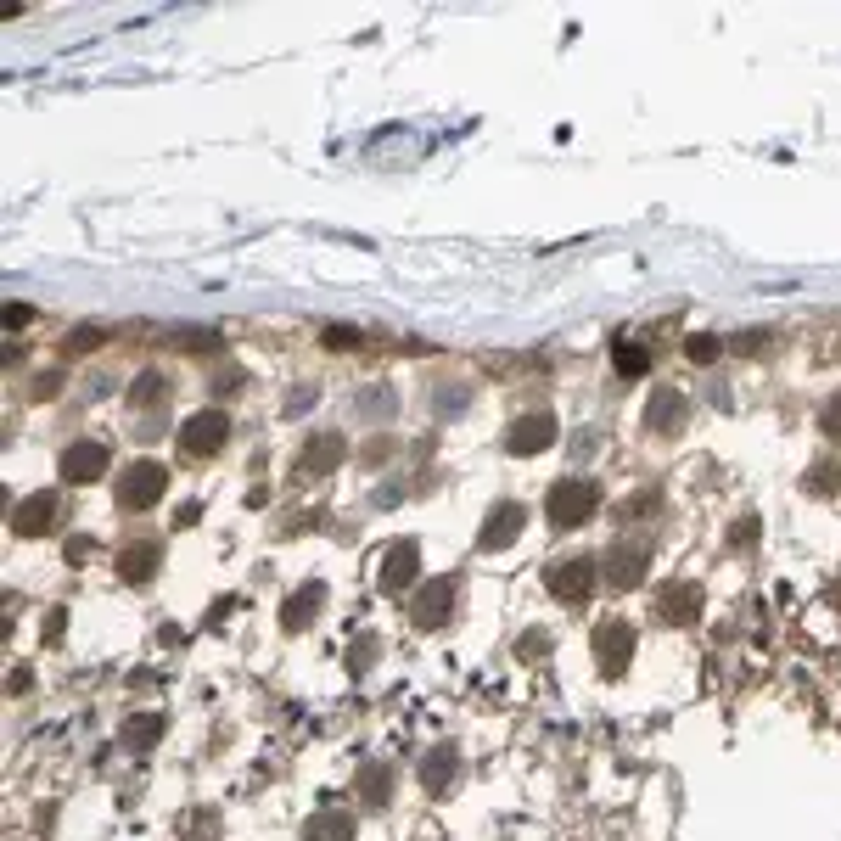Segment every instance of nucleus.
I'll use <instances>...</instances> for the list:
<instances>
[{
  "instance_id": "cd10ccee",
  "label": "nucleus",
  "mask_w": 841,
  "mask_h": 841,
  "mask_svg": "<svg viewBox=\"0 0 841 841\" xmlns=\"http://www.w3.org/2000/svg\"><path fill=\"white\" fill-rule=\"evenodd\" d=\"M320 343H326L331 354H343V348L359 343V331H354V326H326V331H320Z\"/></svg>"
},
{
  "instance_id": "6e6552de",
  "label": "nucleus",
  "mask_w": 841,
  "mask_h": 841,
  "mask_svg": "<svg viewBox=\"0 0 841 841\" xmlns=\"http://www.w3.org/2000/svg\"><path fill=\"white\" fill-rule=\"evenodd\" d=\"M556 415L550 410H533V415H522V421H511V432H505V449L511 455H544L550 443H556Z\"/></svg>"
},
{
  "instance_id": "aec40b11",
  "label": "nucleus",
  "mask_w": 841,
  "mask_h": 841,
  "mask_svg": "<svg viewBox=\"0 0 841 841\" xmlns=\"http://www.w3.org/2000/svg\"><path fill=\"white\" fill-rule=\"evenodd\" d=\"M393 780H399V774H393V763H365V769H359V797L382 808V802L393 797Z\"/></svg>"
},
{
  "instance_id": "6ab92c4d",
  "label": "nucleus",
  "mask_w": 841,
  "mask_h": 841,
  "mask_svg": "<svg viewBox=\"0 0 841 841\" xmlns=\"http://www.w3.org/2000/svg\"><path fill=\"white\" fill-rule=\"evenodd\" d=\"M455 774H460V757L449 752V746H438V752L421 757V785H427V791H443V785H455Z\"/></svg>"
},
{
  "instance_id": "ddd939ff",
  "label": "nucleus",
  "mask_w": 841,
  "mask_h": 841,
  "mask_svg": "<svg viewBox=\"0 0 841 841\" xmlns=\"http://www.w3.org/2000/svg\"><path fill=\"white\" fill-rule=\"evenodd\" d=\"M415 572H421V550H415L410 539H399V544L382 556V589H387V595H393V589H410Z\"/></svg>"
},
{
  "instance_id": "1a4fd4ad",
  "label": "nucleus",
  "mask_w": 841,
  "mask_h": 841,
  "mask_svg": "<svg viewBox=\"0 0 841 841\" xmlns=\"http://www.w3.org/2000/svg\"><path fill=\"white\" fill-rule=\"evenodd\" d=\"M348 460V438L343 432H314L298 455V477H331Z\"/></svg>"
},
{
  "instance_id": "7c9ffc66",
  "label": "nucleus",
  "mask_w": 841,
  "mask_h": 841,
  "mask_svg": "<svg viewBox=\"0 0 841 841\" xmlns=\"http://www.w3.org/2000/svg\"><path fill=\"white\" fill-rule=\"evenodd\" d=\"M96 343H101V331L85 326V331H68V343L62 348H68V354H85V348H96Z\"/></svg>"
},
{
  "instance_id": "72a5a7b5",
  "label": "nucleus",
  "mask_w": 841,
  "mask_h": 841,
  "mask_svg": "<svg viewBox=\"0 0 841 841\" xmlns=\"http://www.w3.org/2000/svg\"><path fill=\"white\" fill-rule=\"evenodd\" d=\"M371 656H376V640L365 634V640L354 645V656H348V662H354V673H365V668H371Z\"/></svg>"
},
{
  "instance_id": "dca6fc26",
  "label": "nucleus",
  "mask_w": 841,
  "mask_h": 841,
  "mask_svg": "<svg viewBox=\"0 0 841 841\" xmlns=\"http://www.w3.org/2000/svg\"><path fill=\"white\" fill-rule=\"evenodd\" d=\"M701 612V589L696 584H673L656 595V617H668V623H696Z\"/></svg>"
},
{
  "instance_id": "b1692460",
  "label": "nucleus",
  "mask_w": 841,
  "mask_h": 841,
  "mask_svg": "<svg viewBox=\"0 0 841 841\" xmlns=\"http://www.w3.org/2000/svg\"><path fill=\"white\" fill-rule=\"evenodd\" d=\"M354 404H359V415H371V421H387V415L399 410V393H393V387H365Z\"/></svg>"
},
{
  "instance_id": "f704fd0d",
  "label": "nucleus",
  "mask_w": 841,
  "mask_h": 841,
  "mask_svg": "<svg viewBox=\"0 0 841 841\" xmlns=\"http://www.w3.org/2000/svg\"><path fill=\"white\" fill-rule=\"evenodd\" d=\"M314 404V387H292V399H286V415H303Z\"/></svg>"
},
{
  "instance_id": "a211bd4d",
  "label": "nucleus",
  "mask_w": 841,
  "mask_h": 841,
  "mask_svg": "<svg viewBox=\"0 0 841 841\" xmlns=\"http://www.w3.org/2000/svg\"><path fill=\"white\" fill-rule=\"evenodd\" d=\"M303 836L309 841H354V819H348L343 808H326V813H314L309 825H303Z\"/></svg>"
},
{
  "instance_id": "f8f14e48",
  "label": "nucleus",
  "mask_w": 841,
  "mask_h": 841,
  "mask_svg": "<svg viewBox=\"0 0 841 841\" xmlns=\"http://www.w3.org/2000/svg\"><path fill=\"white\" fill-rule=\"evenodd\" d=\"M107 443H96V438H85V443H73L68 455H62V483H101V471H107Z\"/></svg>"
},
{
  "instance_id": "a878e982",
  "label": "nucleus",
  "mask_w": 841,
  "mask_h": 841,
  "mask_svg": "<svg viewBox=\"0 0 841 841\" xmlns=\"http://www.w3.org/2000/svg\"><path fill=\"white\" fill-rule=\"evenodd\" d=\"M466 404H471L466 387H438V393H432V415H460Z\"/></svg>"
},
{
  "instance_id": "f3484780",
  "label": "nucleus",
  "mask_w": 841,
  "mask_h": 841,
  "mask_svg": "<svg viewBox=\"0 0 841 841\" xmlns=\"http://www.w3.org/2000/svg\"><path fill=\"white\" fill-rule=\"evenodd\" d=\"M320 600H326V589L320 584H309V589H298V595L281 606V628L286 634H298V628H309L314 623V612H320Z\"/></svg>"
},
{
  "instance_id": "c9c22d12",
  "label": "nucleus",
  "mask_w": 841,
  "mask_h": 841,
  "mask_svg": "<svg viewBox=\"0 0 841 841\" xmlns=\"http://www.w3.org/2000/svg\"><path fill=\"white\" fill-rule=\"evenodd\" d=\"M208 387H214V393H230V387H242V371H236V365H225V371H219Z\"/></svg>"
},
{
  "instance_id": "412c9836",
  "label": "nucleus",
  "mask_w": 841,
  "mask_h": 841,
  "mask_svg": "<svg viewBox=\"0 0 841 841\" xmlns=\"http://www.w3.org/2000/svg\"><path fill=\"white\" fill-rule=\"evenodd\" d=\"M163 399H169V376L163 371H141L129 382V404H135V410H152V404H163Z\"/></svg>"
},
{
  "instance_id": "9b49d317",
  "label": "nucleus",
  "mask_w": 841,
  "mask_h": 841,
  "mask_svg": "<svg viewBox=\"0 0 841 841\" xmlns=\"http://www.w3.org/2000/svg\"><path fill=\"white\" fill-rule=\"evenodd\" d=\"M522 528H528V505L505 499V505H494V511L483 516L477 544H483V550H505V544H516V533H522Z\"/></svg>"
},
{
  "instance_id": "5701e85b",
  "label": "nucleus",
  "mask_w": 841,
  "mask_h": 841,
  "mask_svg": "<svg viewBox=\"0 0 841 841\" xmlns=\"http://www.w3.org/2000/svg\"><path fill=\"white\" fill-rule=\"evenodd\" d=\"M163 735V713H141L124 724V746L129 752H152V741Z\"/></svg>"
},
{
  "instance_id": "c85d7f7f",
  "label": "nucleus",
  "mask_w": 841,
  "mask_h": 841,
  "mask_svg": "<svg viewBox=\"0 0 841 841\" xmlns=\"http://www.w3.org/2000/svg\"><path fill=\"white\" fill-rule=\"evenodd\" d=\"M29 393H34V399H57V393H62V371H40L29 382Z\"/></svg>"
},
{
  "instance_id": "2f4dec72",
  "label": "nucleus",
  "mask_w": 841,
  "mask_h": 841,
  "mask_svg": "<svg viewBox=\"0 0 841 841\" xmlns=\"http://www.w3.org/2000/svg\"><path fill=\"white\" fill-rule=\"evenodd\" d=\"M729 544H735V550L757 544V516H741V522H735V533H729Z\"/></svg>"
},
{
  "instance_id": "4468645a",
  "label": "nucleus",
  "mask_w": 841,
  "mask_h": 841,
  "mask_svg": "<svg viewBox=\"0 0 841 841\" xmlns=\"http://www.w3.org/2000/svg\"><path fill=\"white\" fill-rule=\"evenodd\" d=\"M163 567V544L157 539H141V544H129L124 556H118V572H124L129 584H152V572Z\"/></svg>"
},
{
  "instance_id": "39448f33",
  "label": "nucleus",
  "mask_w": 841,
  "mask_h": 841,
  "mask_svg": "<svg viewBox=\"0 0 841 841\" xmlns=\"http://www.w3.org/2000/svg\"><path fill=\"white\" fill-rule=\"evenodd\" d=\"M57 516H62V494H51V488H45V494H29L12 511V533L17 539H45V533L57 528Z\"/></svg>"
},
{
  "instance_id": "2eb2a0df",
  "label": "nucleus",
  "mask_w": 841,
  "mask_h": 841,
  "mask_svg": "<svg viewBox=\"0 0 841 841\" xmlns=\"http://www.w3.org/2000/svg\"><path fill=\"white\" fill-rule=\"evenodd\" d=\"M645 427L651 432H679L685 427V393H679V387H662V393L645 404Z\"/></svg>"
},
{
  "instance_id": "7ed1b4c3",
  "label": "nucleus",
  "mask_w": 841,
  "mask_h": 841,
  "mask_svg": "<svg viewBox=\"0 0 841 841\" xmlns=\"http://www.w3.org/2000/svg\"><path fill=\"white\" fill-rule=\"evenodd\" d=\"M163 494H169V466H157V460L124 466V483H118V505L124 511H152Z\"/></svg>"
},
{
  "instance_id": "20e7f679",
  "label": "nucleus",
  "mask_w": 841,
  "mask_h": 841,
  "mask_svg": "<svg viewBox=\"0 0 841 841\" xmlns=\"http://www.w3.org/2000/svg\"><path fill=\"white\" fill-rule=\"evenodd\" d=\"M544 584H550V595H556V600H567V606H584V600L595 595V561H589V556L550 561Z\"/></svg>"
},
{
  "instance_id": "393cba45",
  "label": "nucleus",
  "mask_w": 841,
  "mask_h": 841,
  "mask_svg": "<svg viewBox=\"0 0 841 841\" xmlns=\"http://www.w3.org/2000/svg\"><path fill=\"white\" fill-rule=\"evenodd\" d=\"M612 365H617V376H645V371H651V354L634 348V343H617L612 348Z\"/></svg>"
},
{
  "instance_id": "bb28decb",
  "label": "nucleus",
  "mask_w": 841,
  "mask_h": 841,
  "mask_svg": "<svg viewBox=\"0 0 841 841\" xmlns=\"http://www.w3.org/2000/svg\"><path fill=\"white\" fill-rule=\"evenodd\" d=\"M685 354L696 359V365H713V359L724 354V343H718V337H701V331H696V337L685 343Z\"/></svg>"
},
{
  "instance_id": "0eeeda50",
  "label": "nucleus",
  "mask_w": 841,
  "mask_h": 841,
  "mask_svg": "<svg viewBox=\"0 0 841 841\" xmlns=\"http://www.w3.org/2000/svg\"><path fill=\"white\" fill-rule=\"evenodd\" d=\"M230 438V421L225 410H197L186 415V427H180V443H186V455H219Z\"/></svg>"
},
{
  "instance_id": "c756f323",
  "label": "nucleus",
  "mask_w": 841,
  "mask_h": 841,
  "mask_svg": "<svg viewBox=\"0 0 841 841\" xmlns=\"http://www.w3.org/2000/svg\"><path fill=\"white\" fill-rule=\"evenodd\" d=\"M819 427H825V438H841V393L819 410Z\"/></svg>"
},
{
  "instance_id": "4be33fe9",
  "label": "nucleus",
  "mask_w": 841,
  "mask_h": 841,
  "mask_svg": "<svg viewBox=\"0 0 841 841\" xmlns=\"http://www.w3.org/2000/svg\"><path fill=\"white\" fill-rule=\"evenodd\" d=\"M645 516H662V488H640V494H628L623 505H617V522H623V528H634Z\"/></svg>"
},
{
  "instance_id": "f03ea898",
  "label": "nucleus",
  "mask_w": 841,
  "mask_h": 841,
  "mask_svg": "<svg viewBox=\"0 0 841 841\" xmlns=\"http://www.w3.org/2000/svg\"><path fill=\"white\" fill-rule=\"evenodd\" d=\"M595 505H600V488L589 477H561L550 488V499H544V516H550V528H584L595 516Z\"/></svg>"
},
{
  "instance_id": "f257e3e1",
  "label": "nucleus",
  "mask_w": 841,
  "mask_h": 841,
  "mask_svg": "<svg viewBox=\"0 0 841 841\" xmlns=\"http://www.w3.org/2000/svg\"><path fill=\"white\" fill-rule=\"evenodd\" d=\"M651 556H656V544L645 539V533H623V539H612V550H606V584L612 589H640L645 584V572H651Z\"/></svg>"
},
{
  "instance_id": "e433bc0d",
  "label": "nucleus",
  "mask_w": 841,
  "mask_h": 841,
  "mask_svg": "<svg viewBox=\"0 0 841 841\" xmlns=\"http://www.w3.org/2000/svg\"><path fill=\"white\" fill-rule=\"evenodd\" d=\"M830 477H836V466H819V471L808 477V488H813V494H830V488H836Z\"/></svg>"
},
{
  "instance_id": "423d86ee",
  "label": "nucleus",
  "mask_w": 841,
  "mask_h": 841,
  "mask_svg": "<svg viewBox=\"0 0 841 841\" xmlns=\"http://www.w3.org/2000/svg\"><path fill=\"white\" fill-rule=\"evenodd\" d=\"M595 662H600V673H623L634 662V628L623 617H606L595 628Z\"/></svg>"
},
{
  "instance_id": "9d476101",
  "label": "nucleus",
  "mask_w": 841,
  "mask_h": 841,
  "mask_svg": "<svg viewBox=\"0 0 841 841\" xmlns=\"http://www.w3.org/2000/svg\"><path fill=\"white\" fill-rule=\"evenodd\" d=\"M455 595H460V584H455V578H432V584L410 600L415 628H438V623H449V612H455Z\"/></svg>"
},
{
  "instance_id": "473e14b6",
  "label": "nucleus",
  "mask_w": 841,
  "mask_h": 841,
  "mask_svg": "<svg viewBox=\"0 0 841 841\" xmlns=\"http://www.w3.org/2000/svg\"><path fill=\"white\" fill-rule=\"evenodd\" d=\"M34 320V303H12V309H6V331H23Z\"/></svg>"
}]
</instances>
